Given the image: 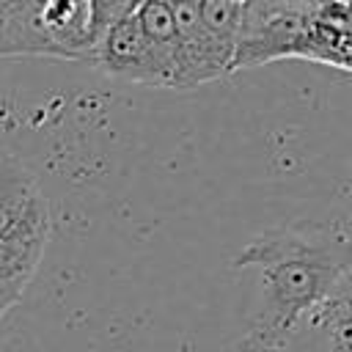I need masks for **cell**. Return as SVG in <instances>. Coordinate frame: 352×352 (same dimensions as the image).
I'll return each mask as SVG.
<instances>
[{
  "label": "cell",
  "mask_w": 352,
  "mask_h": 352,
  "mask_svg": "<svg viewBox=\"0 0 352 352\" xmlns=\"http://www.w3.org/2000/svg\"><path fill=\"white\" fill-rule=\"evenodd\" d=\"M236 270H256V297L242 352H278L292 324L352 280L344 226H283L253 236L236 256Z\"/></svg>",
  "instance_id": "6da1fadb"
},
{
  "label": "cell",
  "mask_w": 352,
  "mask_h": 352,
  "mask_svg": "<svg viewBox=\"0 0 352 352\" xmlns=\"http://www.w3.org/2000/svg\"><path fill=\"white\" fill-rule=\"evenodd\" d=\"M47 239H6L0 242V297L19 302L25 286L44 258Z\"/></svg>",
  "instance_id": "ba28073f"
},
{
  "label": "cell",
  "mask_w": 352,
  "mask_h": 352,
  "mask_svg": "<svg viewBox=\"0 0 352 352\" xmlns=\"http://www.w3.org/2000/svg\"><path fill=\"white\" fill-rule=\"evenodd\" d=\"M239 16H242V0H198V19L204 33L231 58H234Z\"/></svg>",
  "instance_id": "9c48e42d"
},
{
  "label": "cell",
  "mask_w": 352,
  "mask_h": 352,
  "mask_svg": "<svg viewBox=\"0 0 352 352\" xmlns=\"http://www.w3.org/2000/svg\"><path fill=\"white\" fill-rule=\"evenodd\" d=\"M322 0H242L231 72L292 58Z\"/></svg>",
  "instance_id": "7a4b0ae2"
},
{
  "label": "cell",
  "mask_w": 352,
  "mask_h": 352,
  "mask_svg": "<svg viewBox=\"0 0 352 352\" xmlns=\"http://www.w3.org/2000/svg\"><path fill=\"white\" fill-rule=\"evenodd\" d=\"M138 25L143 30V38L157 60V66L162 69L168 88H173L176 82V28H173V14L168 0H143L135 8Z\"/></svg>",
  "instance_id": "52a82bcc"
},
{
  "label": "cell",
  "mask_w": 352,
  "mask_h": 352,
  "mask_svg": "<svg viewBox=\"0 0 352 352\" xmlns=\"http://www.w3.org/2000/svg\"><path fill=\"white\" fill-rule=\"evenodd\" d=\"M349 6L338 0H322L314 22L297 41L292 58L349 72Z\"/></svg>",
  "instance_id": "8992f818"
},
{
  "label": "cell",
  "mask_w": 352,
  "mask_h": 352,
  "mask_svg": "<svg viewBox=\"0 0 352 352\" xmlns=\"http://www.w3.org/2000/svg\"><path fill=\"white\" fill-rule=\"evenodd\" d=\"M47 236L50 204L44 190L14 154L0 151V242Z\"/></svg>",
  "instance_id": "3957f363"
},
{
  "label": "cell",
  "mask_w": 352,
  "mask_h": 352,
  "mask_svg": "<svg viewBox=\"0 0 352 352\" xmlns=\"http://www.w3.org/2000/svg\"><path fill=\"white\" fill-rule=\"evenodd\" d=\"M8 308H14V302H11V300H6V297H0V319L8 314Z\"/></svg>",
  "instance_id": "30bf717a"
},
{
  "label": "cell",
  "mask_w": 352,
  "mask_h": 352,
  "mask_svg": "<svg viewBox=\"0 0 352 352\" xmlns=\"http://www.w3.org/2000/svg\"><path fill=\"white\" fill-rule=\"evenodd\" d=\"M278 352H352V280L308 308Z\"/></svg>",
  "instance_id": "5b68a950"
},
{
  "label": "cell",
  "mask_w": 352,
  "mask_h": 352,
  "mask_svg": "<svg viewBox=\"0 0 352 352\" xmlns=\"http://www.w3.org/2000/svg\"><path fill=\"white\" fill-rule=\"evenodd\" d=\"M88 63L99 66L110 77H121V80H129V82L151 85V88H168V80H165L162 69L157 66L135 14L121 16L118 22H113L94 41Z\"/></svg>",
  "instance_id": "277c9868"
}]
</instances>
